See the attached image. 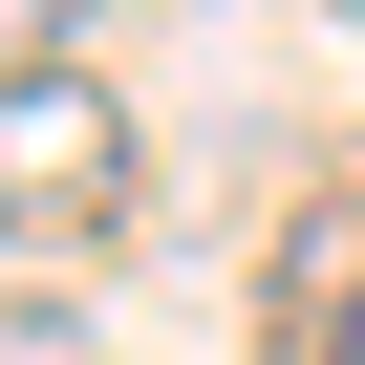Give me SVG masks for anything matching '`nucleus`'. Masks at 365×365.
Masks as SVG:
<instances>
[{"instance_id":"1","label":"nucleus","mask_w":365,"mask_h":365,"mask_svg":"<svg viewBox=\"0 0 365 365\" xmlns=\"http://www.w3.org/2000/svg\"><path fill=\"white\" fill-rule=\"evenodd\" d=\"M279 301H301V365H365V215H301Z\"/></svg>"},{"instance_id":"2","label":"nucleus","mask_w":365,"mask_h":365,"mask_svg":"<svg viewBox=\"0 0 365 365\" xmlns=\"http://www.w3.org/2000/svg\"><path fill=\"white\" fill-rule=\"evenodd\" d=\"M65 22H86V0H22V86H65Z\"/></svg>"},{"instance_id":"3","label":"nucleus","mask_w":365,"mask_h":365,"mask_svg":"<svg viewBox=\"0 0 365 365\" xmlns=\"http://www.w3.org/2000/svg\"><path fill=\"white\" fill-rule=\"evenodd\" d=\"M344 22H365V0H344Z\"/></svg>"}]
</instances>
